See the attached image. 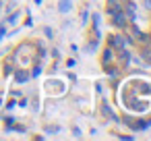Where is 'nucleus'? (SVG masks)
<instances>
[{"instance_id": "obj_1", "label": "nucleus", "mask_w": 151, "mask_h": 141, "mask_svg": "<svg viewBox=\"0 0 151 141\" xmlns=\"http://www.w3.org/2000/svg\"><path fill=\"white\" fill-rule=\"evenodd\" d=\"M110 44H112V48H116V50H122V46H124V42H122V38H120V35L110 38Z\"/></svg>"}, {"instance_id": "obj_2", "label": "nucleus", "mask_w": 151, "mask_h": 141, "mask_svg": "<svg viewBox=\"0 0 151 141\" xmlns=\"http://www.w3.org/2000/svg\"><path fill=\"white\" fill-rule=\"evenodd\" d=\"M15 79H17V83H25V81L29 79V75L23 73V71H17V73H15Z\"/></svg>"}, {"instance_id": "obj_3", "label": "nucleus", "mask_w": 151, "mask_h": 141, "mask_svg": "<svg viewBox=\"0 0 151 141\" xmlns=\"http://www.w3.org/2000/svg\"><path fill=\"white\" fill-rule=\"evenodd\" d=\"M60 11H68V0H60Z\"/></svg>"}, {"instance_id": "obj_4", "label": "nucleus", "mask_w": 151, "mask_h": 141, "mask_svg": "<svg viewBox=\"0 0 151 141\" xmlns=\"http://www.w3.org/2000/svg\"><path fill=\"white\" fill-rule=\"evenodd\" d=\"M4 31H6V27L2 25V27H0V40H2V38H4Z\"/></svg>"}]
</instances>
